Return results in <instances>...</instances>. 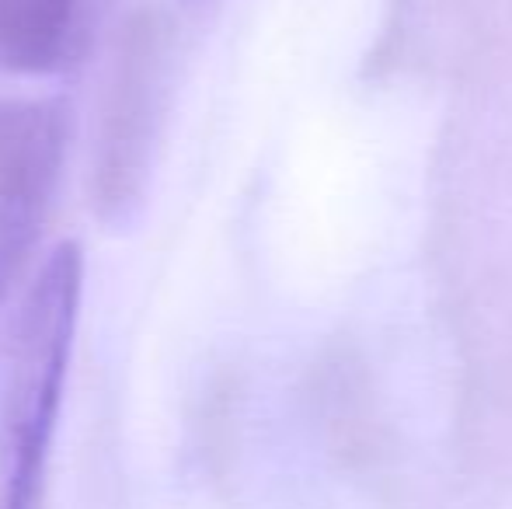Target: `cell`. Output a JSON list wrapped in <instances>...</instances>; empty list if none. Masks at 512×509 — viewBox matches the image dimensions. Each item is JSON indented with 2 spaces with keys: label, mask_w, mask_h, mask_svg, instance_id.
<instances>
[{
  "label": "cell",
  "mask_w": 512,
  "mask_h": 509,
  "mask_svg": "<svg viewBox=\"0 0 512 509\" xmlns=\"http://www.w3.org/2000/svg\"><path fill=\"white\" fill-rule=\"evenodd\" d=\"M88 258L60 241L42 258L0 339V509H49V461L77 346Z\"/></svg>",
  "instance_id": "1"
},
{
  "label": "cell",
  "mask_w": 512,
  "mask_h": 509,
  "mask_svg": "<svg viewBox=\"0 0 512 509\" xmlns=\"http://www.w3.org/2000/svg\"><path fill=\"white\" fill-rule=\"evenodd\" d=\"M178 74V14L164 0L126 4L105 35L88 140V210L129 231L147 210Z\"/></svg>",
  "instance_id": "2"
},
{
  "label": "cell",
  "mask_w": 512,
  "mask_h": 509,
  "mask_svg": "<svg viewBox=\"0 0 512 509\" xmlns=\"http://www.w3.org/2000/svg\"><path fill=\"white\" fill-rule=\"evenodd\" d=\"M119 0H0V74L60 77L115 25Z\"/></svg>",
  "instance_id": "3"
},
{
  "label": "cell",
  "mask_w": 512,
  "mask_h": 509,
  "mask_svg": "<svg viewBox=\"0 0 512 509\" xmlns=\"http://www.w3.org/2000/svg\"><path fill=\"white\" fill-rule=\"evenodd\" d=\"M70 112L60 98H0V199L32 185H60Z\"/></svg>",
  "instance_id": "4"
}]
</instances>
